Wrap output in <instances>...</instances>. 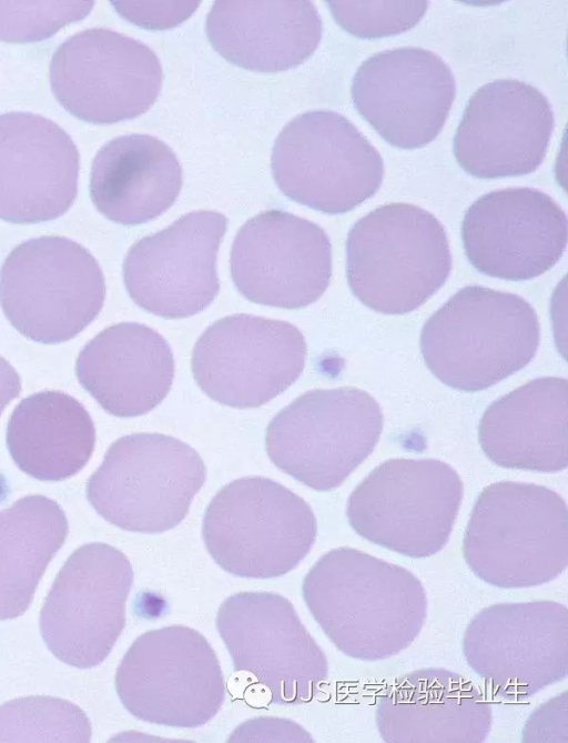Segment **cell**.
<instances>
[{
  "label": "cell",
  "mask_w": 568,
  "mask_h": 743,
  "mask_svg": "<svg viewBox=\"0 0 568 743\" xmlns=\"http://www.w3.org/2000/svg\"><path fill=\"white\" fill-rule=\"evenodd\" d=\"M115 689L136 719L179 729L204 725L225 699L213 647L200 632L184 625L141 634L116 669Z\"/></svg>",
  "instance_id": "30bf717a"
},
{
  "label": "cell",
  "mask_w": 568,
  "mask_h": 743,
  "mask_svg": "<svg viewBox=\"0 0 568 743\" xmlns=\"http://www.w3.org/2000/svg\"><path fill=\"white\" fill-rule=\"evenodd\" d=\"M182 167L162 140L141 133L116 137L97 152L90 197L106 219L133 225L170 209L182 188Z\"/></svg>",
  "instance_id": "4316f807"
},
{
  "label": "cell",
  "mask_w": 568,
  "mask_h": 743,
  "mask_svg": "<svg viewBox=\"0 0 568 743\" xmlns=\"http://www.w3.org/2000/svg\"><path fill=\"white\" fill-rule=\"evenodd\" d=\"M568 382L544 376L494 401L478 428L480 446L495 464L555 473L568 464Z\"/></svg>",
  "instance_id": "484cf974"
},
{
  "label": "cell",
  "mask_w": 568,
  "mask_h": 743,
  "mask_svg": "<svg viewBox=\"0 0 568 743\" xmlns=\"http://www.w3.org/2000/svg\"><path fill=\"white\" fill-rule=\"evenodd\" d=\"M383 422L378 402L361 389L311 390L271 420L266 452L284 473L316 491H329L371 455Z\"/></svg>",
  "instance_id": "ba28073f"
},
{
  "label": "cell",
  "mask_w": 568,
  "mask_h": 743,
  "mask_svg": "<svg viewBox=\"0 0 568 743\" xmlns=\"http://www.w3.org/2000/svg\"><path fill=\"white\" fill-rule=\"evenodd\" d=\"M69 524L61 506L43 495H28L0 511V620L22 615Z\"/></svg>",
  "instance_id": "f1b7e54d"
},
{
  "label": "cell",
  "mask_w": 568,
  "mask_h": 743,
  "mask_svg": "<svg viewBox=\"0 0 568 743\" xmlns=\"http://www.w3.org/2000/svg\"><path fill=\"white\" fill-rule=\"evenodd\" d=\"M456 94L449 66L436 53L402 47L367 58L352 80L355 109L390 145L413 150L442 131Z\"/></svg>",
  "instance_id": "d6986e66"
},
{
  "label": "cell",
  "mask_w": 568,
  "mask_h": 743,
  "mask_svg": "<svg viewBox=\"0 0 568 743\" xmlns=\"http://www.w3.org/2000/svg\"><path fill=\"white\" fill-rule=\"evenodd\" d=\"M302 595L334 645L363 661L408 647L427 615L425 589L412 572L352 548L321 556L303 580Z\"/></svg>",
  "instance_id": "6da1fadb"
},
{
  "label": "cell",
  "mask_w": 568,
  "mask_h": 743,
  "mask_svg": "<svg viewBox=\"0 0 568 743\" xmlns=\"http://www.w3.org/2000/svg\"><path fill=\"white\" fill-rule=\"evenodd\" d=\"M567 692L539 706L526 722L523 742L568 743Z\"/></svg>",
  "instance_id": "836d02e7"
},
{
  "label": "cell",
  "mask_w": 568,
  "mask_h": 743,
  "mask_svg": "<svg viewBox=\"0 0 568 743\" xmlns=\"http://www.w3.org/2000/svg\"><path fill=\"white\" fill-rule=\"evenodd\" d=\"M229 742H313L298 724L277 717H258L241 724Z\"/></svg>",
  "instance_id": "e575fe53"
},
{
  "label": "cell",
  "mask_w": 568,
  "mask_h": 743,
  "mask_svg": "<svg viewBox=\"0 0 568 743\" xmlns=\"http://www.w3.org/2000/svg\"><path fill=\"white\" fill-rule=\"evenodd\" d=\"M539 343L540 325L531 304L481 285L457 291L420 333L427 368L440 382L464 392L488 389L520 371Z\"/></svg>",
  "instance_id": "7a4b0ae2"
},
{
  "label": "cell",
  "mask_w": 568,
  "mask_h": 743,
  "mask_svg": "<svg viewBox=\"0 0 568 743\" xmlns=\"http://www.w3.org/2000/svg\"><path fill=\"white\" fill-rule=\"evenodd\" d=\"M163 70L143 42L106 28L63 41L50 62V84L73 117L94 124L136 118L158 99Z\"/></svg>",
  "instance_id": "4fadbf2b"
},
{
  "label": "cell",
  "mask_w": 568,
  "mask_h": 743,
  "mask_svg": "<svg viewBox=\"0 0 568 743\" xmlns=\"http://www.w3.org/2000/svg\"><path fill=\"white\" fill-rule=\"evenodd\" d=\"M307 347L294 324L246 313L224 317L200 335L191 367L212 400L237 409L258 408L302 374Z\"/></svg>",
  "instance_id": "9a60e30c"
},
{
  "label": "cell",
  "mask_w": 568,
  "mask_h": 743,
  "mask_svg": "<svg viewBox=\"0 0 568 743\" xmlns=\"http://www.w3.org/2000/svg\"><path fill=\"white\" fill-rule=\"evenodd\" d=\"M568 238L564 209L534 188L490 191L466 210L462 240L470 264L483 274L526 281L552 268Z\"/></svg>",
  "instance_id": "ffe728a7"
},
{
  "label": "cell",
  "mask_w": 568,
  "mask_h": 743,
  "mask_svg": "<svg viewBox=\"0 0 568 743\" xmlns=\"http://www.w3.org/2000/svg\"><path fill=\"white\" fill-rule=\"evenodd\" d=\"M277 188L291 200L327 214L346 213L381 188L382 155L344 116L307 111L277 134L271 155Z\"/></svg>",
  "instance_id": "8fae6325"
},
{
  "label": "cell",
  "mask_w": 568,
  "mask_h": 743,
  "mask_svg": "<svg viewBox=\"0 0 568 743\" xmlns=\"http://www.w3.org/2000/svg\"><path fill=\"white\" fill-rule=\"evenodd\" d=\"M463 653L500 697L528 699L567 676V608L554 601L488 606L469 622Z\"/></svg>",
  "instance_id": "2e32d148"
},
{
  "label": "cell",
  "mask_w": 568,
  "mask_h": 743,
  "mask_svg": "<svg viewBox=\"0 0 568 743\" xmlns=\"http://www.w3.org/2000/svg\"><path fill=\"white\" fill-rule=\"evenodd\" d=\"M205 478L202 458L187 443L161 433H133L110 445L87 483V498L122 530L162 533L186 516Z\"/></svg>",
  "instance_id": "8992f818"
},
{
  "label": "cell",
  "mask_w": 568,
  "mask_h": 743,
  "mask_svg": "<svg viewBox=\"0 0 568 743\" xmlns=\"http://www.w3.org/2000/svg\"><path fill=\"white\" fill-rule=\"evenodd\" d=\"M462 500V479L449 464L433 459H392L354 489L346 513L362 538L423 559L448 542Z\"/></svg>",
  "instance_id": "9c48e42d"
},
{
  "label": "cell",
  "mask_w": 568,
  "mask_h": 743,
  "mask_svg": "<svg viewBox=\"0 0 568 743\" xmlns=\"http://www.w3.org/2000/svg\"><path fill=\"white\" fill-rule=\"evenodd\" d=\"M491 720V706L476 685L438 667L396 679L376 706L377 729L388 743H479Z\"/></svg>",
  "instance_id": "603a6c76"
},
{
  "label": "cell",
  "mask_w": 568,
  "mask_h": 743,
  "mask_svg": "<svg viewBox=\"0 0 568 743\" xmlns=\"http://www.w3.org/2000/svg\"><path fill=\"white\" fill-rule=\"evenodd\" d=\"M175 364L166 340L138 322L113 324L80 351L75 374L92 398L119 418L156 408L173 383Z\"/></svg>",
  "instance_id": "cb8c5ba5"
},
{
  "label": "cell",
  "mask_w": 568,
  "mask_h": 743,
  "mask_svg": "<svg viewBox=\"0 0 568 743\" xmlns=\"http://www.w3.org/2000/svg\"><path fill=\"white\" fill-rule=\"evenodd\" d=\"M316 535L308 503L263 476L224 485L210 501L202 522L203 541L215 563L247 579L288 573L308 554Z\"/></svg>",
  "instance_id": "5b68a950"
},
{
  "label": "cell",
  "mask_w": 568,
  "mask_h": 743,
  "mask_svg": "<svg viewBox=\"0 0 568 743\" xmlns=\"http://www.w3.org/2000/svg\"><path fill=\"white\" fill-rule=\"evenodd\" d=\"M91 723L75 704L32 695L0 705V742H77L91 740Z\"/></svg>",
  "instance_id": "f546056e"
},
{
  "label": "cell",
  "mask_w": 568,
  "mask_h": 743,
  "mask_svg": "<svg viewBox=\"0 0 568 743\" xmlns=\"http://www.w3.org/2000/svg\"><path fill=\"white\" fill-rule=\"evenodd\" d=\"M450 270L444 225L417 205H379L347 234L348 285L376 312L398 315L418 309L444 285Z\"/></svg>",
  "instance_id": "277c9868"
},
{
  "label": "cell",
  "mask_w": 568,
  "mask_h": 743,
  "mask_svg": "<svg viewBox=\"0 0 568 743\" xmlns=\"http://www.w3.org/2000/svg\"><path fill=\"white\" fill-rule=\"evenodd\" d=\"M463 551L469 569L490 585L548 583L568 564L566 501L535 483H493L474 504Z\"/></svg>",
  "instance_id": "3957f363"
},
{
  "label": "cell",
  "mask_w": 568,
  "mask_h": 743,
  "mask_svg": "<svg viewBox=\"0 0 568 743\" xmlns=\"http://www.w3.org/2000/svg\"><path fill=\"white\" fill-rule=\"evenodd\" d=\"M132 583L131 563L120 550L100 542L78 548L40 612V632L50 652L79 669L101 664L124 627Z\"/></svg>",
  "instance_id": "7c38bea8"
},
{
  "label": "cell",
  "mask_w": 568,
  "mask_h": 743,
  "mask_svg": "<svg viewBox=\"0 0 568 743\" xmlns=\"http://www.w3.org/2000/svg\"><path fill=\"white\" fill-rule=\"evenodd\" d=\"M93 6V1H0V41L45 40L84 19Z\"/></svg>",
  "instance_id": "4dcf8cb0"
},
{
  "label": "cell",
  "mask_w": 568,
  "mask_h": 743,
  "mask_svg": "<svg viewBox=\"0 0 568 743\" xmlns=\"http://www.w3.org/2000/svg\"><path fill=\"white\" fill-rule=\"evenodd\" d=\"M555 116L536 87L499 79L478 88L466 103L454 137V155L480 179L519 177L542 163Z\"/></svg>",
  "instance_id": "44dd1931"
},
{
  "label": "cell",
  "mask_w": 568,
  "mask_h": 743,
  "mask_svg": "<svg viewBox=\"0 0 568 743\" xmlns=\"http://www.w3.org/2000/svg\"><path fill=\"white\" fill-rule=\"evenodd\" d=\"M230 268L236 289L248 301L301 309L314 303L328 288L332 244L318 224L271 209L240 228Z\"/></svg>",
  "instance_id": "ac0fdd59"
},
{
  "label": "cell",
  "mask_w": 568,
  "mask_h": 743,
  "mask_svg": "<svg viewBox=\"0 0 568 743\" xmlns=\"http://www.w3.org/2000/svg\"><path fill=\"white\" fill-rule=\"evenodd\" d=\"M216 627L234 670L255 677L271 703L310 702L326 681L328 663L284 596L240 592L220 606Z\"/></svg>",
  "instance_id": "5bb4252c"
},
{
  "label": "cell",
  "mask_w": 568,
  "mask_h": 743,
  "mask_svg": "<svg viewBox=\"0 0 568 743\" xmlns=\"http://www.w3.org/2000/svg\"><path fill=\"white\" fill-rule=\"evenodd\" d=\"M205 32L226 61L251 71L295 68L317 49L323 33L312 1H215Z\"/></svg>",
  "instance_id": "d4e9b609"
},
{
  "label": "cell",
  "mask_w": 568,
  "mask_h": 743,
  "mask_svg": "<svg viewBox=\"0 0 568 743\" xmlns=\"http://www.w3.org/2000/svg\"><path fill=\"white\" fill-rule=\"evenodd\" d=\"M21 380L16 369L0 357V415L6 406L20 393Z\"/></svg>",
  "instance_id": "d590c367"
},
{
  "label": "cell",
  "mask_w": 568,
  "mask_h": 743,
  "mask_svg": "<svg viewBox=\"0 0 568 743\" xmlns=\"http://www.w3.org/2000/svg\"><path fill=\"white\" fill-rule=\"evenodd\" d=\"M115 11L141 28L163 30L179 26L196 10L199 1H112Z\"/></svg>",
  "instance_id": "d6a6232c"
},
{
  "label": "cell",
  "mask_w": 568,
  "mask_h": 743,
  "mask_svg": "<svg viewBox=\"0 0 568 743\" xmlns=\"http://www.w3.org/2000/svg\"><path fill=\"white\" fill-rule=\"evenodd\" d=\"M105 280L97 259L80 243L59 235L20 243L0 270V304L26 338L65 342L100 313Z\"/></svg>",
  "instance_id": "52a82bcc"
},
{
  "label": "cell",
  "mask_w": 568,
  "mask_h": 743,
  "mask_svg": "<svg viewBox=\"0 0 568 743\" xmlns=\"http://www.w3.org/2000/svg\"><path fill=\"white\" fill-rule=\"evenodd\" d=\"M80 155L55 122L31 112L0 114V219L29 224L63 215L78 193Z\"/></svg>",
  "instance_id": "7402d4cb"
},
{
  "label": "cell",
  "mask_w": 568,
  "mask_h": 743,
  "mask_svg": "<svg viewBox=\"0 0 568 743\" xmlns=\"http://www.w3.org/2000/svg\"><path fill=\"white\" fill-rule=\"evenodd\" d=\"M226 229L225 215L199 210L133 243L122 267L130 298L165 319L207 308L220 290L216 260Z\"/></svg>",
  "instance_id": "e0dca14e"
},
{
  "label": "cell",
  "mask_w": 568,
  "mask_h": 743,
  "mask_svg": "<svg viewBox=\"0 0 568 743\" xmlns=\"http://www.w3.org/2000/svg\"><path fill=\"white\" fill-rule=\"evenodd\" d=\"M428 4V1H326L337 24L363 39L396 36L412 29Z\"/></svg>",
  "instance_id": "1f68e13d"
},
{
  "label": "cell",
  "mask_w": 568,
  "mask_h": 743,
  "mask_svg": "<svg viewBox=\"0 0 568 743\" xmlns=\"http://www.w3.org/2000/svg\"><path fill=\"white\" fill-rule=\"evenodd\" d=\"M95 429L85 408L59 391L23 399L7 428V446L17 466L41 481L73 476L90 460Z\"/></svg>",
  "instance_id": "83f0119b"
}]
</instances>
